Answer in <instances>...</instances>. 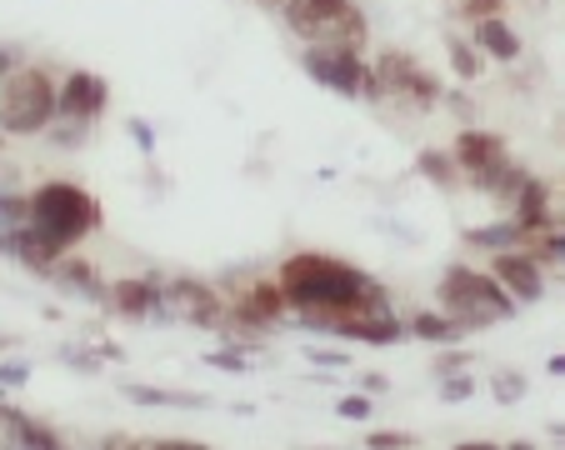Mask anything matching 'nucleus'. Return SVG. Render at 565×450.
<instances>
[{
    "label": "nucleus",
    "mask_w": 565,
    "mask_h": 450,
    "mask_svg": "<svg viewBox=\"0 0 565 450\" xmlns=\"http://www.w3.org/2000/svg\"><path fill=\"white\" fill-rule=\"evenodd\" d=\"M491 276L511 290L515 306H535V300L545 296V266L535 256H525L521 246H515V250H495V256H491Z\"/></svg>",
    "instance_id": "9d476101"
},
{
    "label": "nucleus",
    "mask_w": 565,
    "mask_h": 450,
    "mask_svg": "<svg viewBox=\"0 0 565 450\" xmlns=\"http://www.w3.org/2000/svg\"><path fill=\"white\" fill-rule=\"evenodd\" d=\"M300 65H306V75L316 81V86L335 90V96L375 100V71L361 61V51H355V45H320V41H310L306 55H300Z\"/></svg>",
    "instance_id": "423d86ee"
},
{
    "label": "nucleus",
    "mask_w": 565,
    "mask_h": 450,
    "mask_svg": "<svg viewBox=\"0 0 565 450\" xmlns=\"http://www.w3.org/2000/svg\"><path fill=\"white\" fill-rule=\"evenodd\" d=\"M466 240L470 250H486V256H495V250H515V246H525V225L515 221H491V225H466Z\"/></svg>",
    "instance_id": "a211bd4d"
},
{
    "label": "nucleus",
    "mask_w": 565,
    "mask_h": 450,
    "mask_svg": "<svg viewBox=\"0 0 565 450\" xmlns=\"http://www.w3.org/2000/svg\"><path fill=\"white\" fill-rule=\"evenodd\" d=\"M491 390H495V400H501V406H515V400L525 396V375L521 371H495L491 375Z\"/></svg>",
    "instance_id": "bb28decb"
},
{
    "label": "nucleus",
    "mask_w": 565,
    "mask_h": 450,
    "mask_svg": "<svg viewBox=\"0 0 565 450\" xmlns=\"http://www.w3.org/2000/svg\"><path fill=\"white\" fill-rule=\"evenodd\" d=\"M466 361H470L466 351H440L436 361H430V371H436V375H450V371H466Z\"/></svg>",
    "instance_id": "c9c22d12"
},
{
    "label": "nucleus",
    "mask_w": 565,
    "mask_h": 450,
    "mask_svg": "<svg viewBox=\"0 0 565 450\" xmlns=\"http://www.w3.org/2000/svg\"><path fill=\"white\" fill-rule=\"evenodd\" d=\"M446 55H450V71H456V81H476V75L486 71V55H480L476 45L466 41V35H446Z\"/></svg>",
    "instance_id": "b1692460"
},
{
    "label": "nucleus",
    "mask_w": 565,
    "mask_h": 450,
    "mask_svg": "<svg viewBox=\"0 0 565 450\" xmlns=\"http://www.w3.org/2000/svg\"><path fill=\"white\" fill-rule=\"evenodd\" d=\"M11 446H21V450H61V446H65V436H61L55 426H45V420L15 416V426H11Z\"/></svg>",
    "instance_id": "5701e85b"
},
{
    "label": "nucleus",
    "mask_w": 565,
    "mask_h": 450,
    "mask_svg": "<svg viewBox=\"0 0 565 450\" xmlns=\"http://www.w3.org/2000/svg\"><path fill=\"white\" fill-rule=\"evenodd\" d=\"M450 156H456V165L466 175H476V171H486V165L505 161L511 150H505V136H495V130H460Z\"/></svg>",
    "instance_id": "4468645a"
},
{
    "label": "nucleus",
    "mask_w": 565,
    "mask_h": 450,
    "mask_svg": "<svg viewBox=\"0 0 565 450\" xmlns=\"http://www.w3.org/2000/svg\"><path fill=\"white\" fill-rule=\"evenodd\" d=\"M470 396H476V381H470L466 371L440 375V400H446V406H466Z\"/></svg>",
    "instance_id": "a878e982"
},
{
    "label": "nucleus",
    "mask_w": 565,
    "mask_h": 450,
    "mask_svg": "<svg viewBox=\"0 0 565 450\" xmlns=\"http://www.w3.org/2000/svg\"><path fill=\"white\" fill-rule=\"evenodd\" d=\"M345 0H280V15H286V25L300 35V41H316L320 25L331 21Z\"/></svg>",
    "instance_id": "f3484780"
},
{
    "label": "nucleus",
    "mask_w": 565,
    "mask_h": 450,
    "mask_svg": "<svg viewBox=\"0 0 565 450\" xmlns=\"http://www.w3.org/2000/svg\"><path fill=\"white\" fill-rule=\"evenodd\" d=\"M126 400H136V406H171V410H205L211 406V396H195V390H160V386H126Z\"/></svg>",
    "instance_id": "aec40b11"
},
{
    "label": "nucleus",
    "mask_w": 565,
    "mask_h": 450,
    "mask_svg": "<svg viewBox=\"0 0 565 450\" xmlns=\"http://www.w3.org/2000/svg\"><path fill=\"white\" fill-rule=\"evenodd\" d=\"M416 171L426 175L436 191H460V165H456V156H446V150H420L416 156Z\"/></svg>",
    "instance_id": "4be33fe9"
},
{
    "label": "nucleus",
    "mask_w": 565,
    "mask_h": 450,
    "mask_svg": "<svg viewBox=\"0 0 565 450\" xmlns=\"http://www.w3.org/2000/svg\"><path fill=\"white\" fill-rule=\"evenodd\" d=\"M551 430V446H565V426H545Z\"/></svg>",
    "instance_id": "79ce46f5"
},
{
    "label": "nucleus",
    "mask_w": 565,
    "mask_h": 450,
    "mask_svg": "<svg viewBox=\"0 0 565 450\" xmlns=\"http://www.w3.org/2000/svg\"><path fill=\"white\" fill-rule=\"evenodd\" d=\"M11 71H15V51H11V45H0V81H6Z\"/></svg>",
    "instance_id": "ea45409f"
},
{
    "label": "nucleus",
    "mask_w": 565,
    "mask_h": 450,
    "mask_svg": "<svg viewBox=\"0 0 565 450\" xmlns=\"http://www.w3.org/2000/svg\"><path fill=\"white\" fill-rule=\"evenodd\" d=\"M160 296H166V280L160 276H120L116 286H106V306L116 321H146L160 311Z\"/></svg>",
    "instance_id": "1a4fd4ad"
},
{
    "label": "nucleus",
    "mask_w": 565,
    "mask_h": 450,
    "mask_svg": "<svg viewBox=\"0 0 565 450\" xmlns=\"http://www.w3.org/2000/svg\"><path fill=\"white\" fill-rule=\"evenodd\" d=\"M470 45H476L486 61H501V65H515L525 55V41L521 31H511L505 15H486V21H470Z\"/></svg>",
    "instance_id": "ddd939ff"
},
{
    "label": "nucleus",
    "mask_w": 565,
    "mask_h": 450,
    "mask_svg": "<svg viewBox=\"0 0 565 450\" xmlns=\"http://www.w3.org/2000/svg\"><path fill=\"white\" fill-rule=\"evenodd\" d=\"M86 120H65V126H55V120H51V130H45V136H51L55 140V146H65V150H71V146H81V140H86Z\"/></svg>",
    "instance_id": "7c9ffc66"
},
{
    "label": "nucleus",
    "mask_w": 565,
    "mask_h": 450,
    "mask_svg": "<svg viewBox=\"0 0 565 450\" xmlns=\"http://www.w3.org/2000/svg\"><path fill=\"white\" fill-rule=\"evenodd\" d=\"M61 361L71 365V371H81V375H96L100 371V351L90 355V351H81V345H61Z\"/></svg>",
    "instance_id": "c756f323"
},
{
    "label": "nucleus",
    "mask_w": 565,
    "mask_h": 450,
    "mask_svg": "<svg viewBox=\"0 0 565 450\" xmlns=\"http://www.w3.org/2000/svg\"><path fill=\"white\" fill-rule=\"evenodd\" d=\"M110 106V86L106 75L96 71H71L61 86V120H86V126H96L100 116H106Z\"/></svg>",
    "instance_id": "9b49d317"
},
{
    "label": "nucleus",
    "mask_w": 565,
    "mask_h": 450,
    "mask_svg": "<svg viewBox=\"0 0 565 450\" xmlns=\"http://www.w3.org/2000/svg\"><path fill=\"white\" fill-rule=\"evenodd\" d=\"M531 181V171H525L521 161H495V165H486V171H476L470 175V191H480V195H491V201H501V205H511L515 195H521V185Z\"/></svg>",
    "instance_id": "2eb2a0df"
},
{
    "label": "nucleus",
    "mask_w": 565,
    "mask_h": 450,
    "mask_svg": "<svg viewBox=\"0 0 565 450\" xmlns=\"http://www.w3.org/2000/svg\"><path fill=\"white\" fill-rule=\"evenodd\" d=\"M466 21H486V15H505V0H460Z\"/></svg>",
    "instance_id": "473e14b6"
},
{
    "label": "nucleus",
    "mask_w": 565,
    "mask_h": 450,
    "mask_svg": "<svg viewBox=\"0 0 565 450\" xmlns=\"http://www.w3.org/2000/svg\"><path fill=\"white\" fill-rule=\"evenodd\" d=\"M545 371H551V375H565V355H551V361H545Z\"/></svg>",
    "instance_id": "a19ab883"
},
{
    "label": "nucleus",
    "mask_w": 565,
    "mask_h": 450,
    "mask_svg": "<svg viewBox=\"0 0 565 450\" xmlns=\"http://www.w3.org/2000/svg\"><path fill=\"white\" fill-rule=\"evenodd\" d=\"M276 286L290 306L286 321L306 325V331H331V321L371 315L391 306L381 280L365 276L361 266H351L341 256H326V250H296V256H286L276 270Z\"/></svg>",
    "instance_id": "f257e3e1"
},
{
    "label": "nucleus",
    "mask_w": 565,
    "mask_h": 450,
    "mask_svg": "<svg viewBox=\"0 0 565 450\" xmlns=\"http://www.w3.org/2000/svg\"><path fill=\"white\" fill-rule=\"evenodd\" d=\"M436 300H440V311L466 321L470 331L515 321V311H521L511 300V290L476 266H446V276H440V286H436Z\"/></svg>",
    "instance_id": "20e7f679"
},
{
    "label": "nucleus",
    "mask_w": 565,
    "mask_h": 450,
    "mask_svg": "<svg viewBox=\"0 0 565 450\" xmlns=\"http://www.w3.org/2000/svg\"><path fill=\"white\" fill-rule=\"evenodd\" d=\"M440 100H446V106H450V116H470V100L460 96V90H446V96H440Z\"/></svg>",
    "instance_id": "58836bf2"
},
{
    "label": "nucleus",
    "mask_w": 565,
    "mask_h": 450,
    "mask_svg": "<svg viewBox=\"0 0 565 450\" xmlns=\"http://www.w3.org/2000/svg\"><path fill=\"white\" fill-rule=\"evenodd\" d=\"M61 120V86L45 65H15L0 81V130L6 136H45Z\"/></svg>",
    "instance_id": "7ed1b4c3"
},
{
    "label": "nucleus",
    "mask_w": 565,
    "mask_h": 450,
    "mask_svg": "<svg viewBox=\"0 0 565 450\" xmlns=\"http://www.w3.org/2000/svg\"><path fill=\"white\" fill-rule=\"evenodd\" d=\"M361 390H365V396H385V390H391V381H385L381 371H365L361 375Z\"/></svg>",
    "instance_id": "e433bc0d"
},
{
    "label": "nucleus",
    "mask_w": 565,
    "mask_h": 450,
    "mask_svg": "<svg viewBox=\"0 0 565 450\" xmlns=\"http://www.w3.org/2000/svg\"><path fill=\"white\" fill-rule=\"evenodd\" d=\"M306 355H310L316 365H345V361H351L345 351H306Z\"/></svg>",
    "instance_id": "4c0bfd02"
},
{
    "label": "nucleus",
    "mask_w": 565,
    "mask_h": 450,
    "mask_svg": "<svg viewBox=\"0 0 565 450\" xmlns=\"http://www.w3.org/2000/svg\"><path fill=\"white\" fill-rule=\"evenodd\" d=\"M406 325H411V335L426 345H456L460 335H470V325L456 321V315H446V311H416Z\"/></svg>",
    "instance_id": "6ab92c4d"
},
{
    "label": "nucleus",
    "mask_w": 565,
    "mask_h": 450,
    "mask_svg": "<svg viewBox=\"0 0 565 450\" xmlns=\"http://www.w3.org/2000/svg\"><path fill=\"white\" fill-rule=\"evenodd\" d=\"M0 345H15V335H6V341H0Z\"/></svg>",
    "instance_id": "37998d69"
},
{
    "label": "nucleus",
    "mask_w": 565,
    "mask_h": 450,
    "mask_svg": "<svg viewBox=\"0 0 565 450\" xmlns=\"http://www.w3.org/2000/svg\"><path fill=\"white\" fill-rule=\"evenodd\" d=\"M126 136L140 146V156H156V130H150L140 116H130V120H126Z\"/></svg>",
    "instance_id": "72a5a7b5"
},
{
    "label": "nucleus",
    "mask_w": 565,
    "mask_h": 450,
    "mask_svg": "<svg viewBox=\"0 0 565 450\" xmlns=\"http://www.w3.org/2000/svg\"><path fill=\"white\" fill-rule=\"evenodd\" d=\"M371 71H375V100L391 110H406V116H430L440 106V96H446V86H440L436 75L416 55L395 51V45L375 55Z\"/></svg>",
    "instance_id": "39448f33"
},
{
    "label": "nucleus",
    "mask_w": 565,
    "mask_h": 450,
    "mask_svg": "<svg viewBox=\"0 0 565 450\" xmlns=\"http://www.w3.org/2000/svg\"><path fill=\"white\" fill-rule=\"evenodd\" d=\"M25 381H31V365H25V361H6V365H0V386H6V390H21Z\"/></svg>",
    "instance_id": "f704fd0d"
},
{
    "label": "nucleus",
    "mask_w": 565,
    "mask_h": 450,
    "mask_svg": "<svg viewBox=\"0 0 565 450\" xmlns=\"http://www.w3.org/2000/svg\"><path fill=\"white\" fill-rule=\"evenodd\" d=\"M25 221H31V195H11V191H0V250H6L11 231H21Z\"/></svg>",
    "instance_id": "393cba45"
},
{
    "label": "nucleus",
    "mask_w": 565,
    "mask_h": 450,
    "mask_svg": "<svg viewBox=\"0 0 565 450\" xmlns=\"http://www.w3.org/2000/svg\"><path fill=\"white\" fill-rule=\"evenodd\" d=\"M205 365H211V371H225V375H246L250 371L246 355H231V351H205Z\"/></svg>",
    "instance_id": "2f4dec72"
},
{
    "label": "nucleus",
    "mask_w": 565,
    "mask_h": 450,
    "mask_svg": "<svg viewBox=\"0 0 565 450\" xmlns=\"http://www.w3.org/2000/svg\"><path fill=\"white\" fill-rule=\"evenodd\" d=\"M286 315H290V306L276 280H246V290L231 300V321L225 325H235L241 335H266L276 325H286Z\"/></svg>",
    "instance_id": "6e6552de"
},
{
    "label": "nucleus",
    "mask_w": 565,
    "mask_h": 450,
    "mask_svg": "<svg viewBox=\"0 0 565 450\" xmlns=\"http://www.w3.org/2000/svg\"><path fill=\"white\" fill-rule=\"evenodd\" d=\"M51 280L61 290H71V296H81V300H106V280H100V270L90 266V260H81V256H61V260H55Z\"/></svg>",
    "instance_id": "dca6fc26"
},
{
    "label": "nucleus",
    "mask_w": 565,
    "mask_h": 450,
    "mask_svg": "<svg viewBox=\"0 0 565 450\" xmlns=\"http://www.w3.org/2000/svg\"><path fill=\"white\" fill-rule=\"evenodd\" d=\"M156 321H185V325H201V331H221V325L231 321V306H225L221 290L205 286V280L175 276V280H166Z\"/></svg>",
    "instance_id": "0eeeda50"
},
{
    "label": "nucleus",
    "mask_w": 565,
    "mask_h": 450,
    "mask_svg": "<svg viewBox=\"0 0 565 450\" xmlns=\"http://www.w3.org/2000/svg\"><path fill=\"white\" fill-rule=\"evenodd\" d=\"M100 201L75 181H41L31 191V231L41 240H51L55 250H75L86 236L100 231Z\"/></svg>",
    "instance_id": "f03ea898"
},
{
    "label": "nucleus",
    "mask_w": 565,
    "mask_h": 450,
    "mask_svg": "<svg viewBox=\"0 0 565 450\" xmlns=\"http://www.w3.org/2000/svg\"><path fill=\"white\" fill-rule=\"evenodd\" d=\"M551 195H555L551 185L531 175V181L521 185V195L511 201V215H515L521 225H545V221H551Z\"/></svg>",
    "instance_id": "412c9836"
},
{
    "label": "nucleus",
    "mask_w": 565,
    "mask_h": 450,
    "mask_svg": "<svg viewBox=\"0 0 565 450\" xmlns=\"http://www.w3.org/2000/svg\"><path fill=\"white\" fill-rule=\"evenodd\" d=\"M326 335H341V341H361V345H401L411 335V325L385 306V311H371V315H345V321H331Z\"/></svg>",
    "instance_id": "f8f14e48"
},
{
    "label": "nucleus",
    "mask_w": 565,
    "mask_h": 450,
    "mask_svg": "<svg viewBox=\"0 0 565 450\" xmlns=\"http://www.w3.org/2000/svg\"><path fill=\"white\" fill-rule=\"evenodd\" d=\"M371 410H375V396H365V390H355V396H341L335 400V416L341 420H371Z\"/></svg>",
    "instance_id": "cd10ccee"
},
{
    "label": "nucleus",
    "mask_w": 565,
    "mask_h": 450,
    "mask_svg": "<svg viewBox=\"0 0 565 450\" xmlns=\"http://www.w3.org/2000/svg\"><path fill=\"white\" fill-rule=\"evenodd\" d=\"M365 446L371 450H406V446H416V436H411V430H365Z\"/></svg>",
    "instance_id": "c85d7f7f"
}]
</instances>
